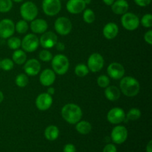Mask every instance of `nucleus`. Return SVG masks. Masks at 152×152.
I'll return each mask as SVG.
<instances>
[{"mask_svg": "<svg viewBox=\"0 0 152 152\" xmlns=\"http://www.w3.org/2000/svg\"><path fill=\"white\" fill-rule=\"evenodd\" d=\"M62 117L69 124H76L81 120L83 111L79 105L74 103H68L64 105L61 110Z\"/></svg>", "mask_w": 152, "mask_h": 152, "instance_id": "1", "label": "nucleus"}, {"mask_svg": "<svg viewBox=\"0 0 152 152\" xmlns=\"http://www.w3.org/2000/svg\"><path fill=\"white\" fill-rule=\"evenodd\" d=\"M120 91L126 96L133 97L139 94L140 90V83L132 77H123L120 83Z\"/></svg>", "mask_w": 152, "mask_h": 152, "instance_id": "2", "label": "nucleus"}, {"mask_svg": "<svg viewBox=\"0 0 152 152\" xmlns=\"http://www.w3.org/2000/svg\"><path fill=\"white\" fill-rule=\"evenodd\" d=\"M51 65L55 74L63 75L69 68V60L65 55L57 54L52 58Z\"/></svg>", "mask_w": 152, "mask_h": 152, "instance_id": "3", "label": "nucleus"}, {"mask_svg": "<svg viewBox=\"0 0 152 152\" xmlns=\"http://www.w3.org/2000/svg\"><path fill=\"white\" fill-rule=\"evenodd\" d=\"M20 15L24 20L31 22L38 15V7L32 1H25L20 7Z\"/></svg>", "mask_w": 152, "mask_h": 152, "instance_id": "4", "label": "nucleus"}, {"mask_svg": "<svg viewBox=\"0 0 152 152\" xmlns=\"http://www.w3.org/2000/svg\"><path fill=\"white\" fill-rule=\"evenodd\" d=\"M121 23L125 29L132 31L137 29L140 24V21L136 14L127 12L124 13L121 17Z\"/></svg>", "mask_w": 152, "mask_h": 152, "instance_id": "5", "label": "nucleus"}, {"mask_svg": "<svg viewBox=\"0 0 152 152\" xmlns=\"http://www.w3.org/2000/svg\"><path fill=\"white\" fill-rule=\"evenodd\" d=\"M39 45V39L38 37L35 34H27L22 40L21 46L25 52L31 53L38 48Z\"/></svg>", "mask_w": 152, "mask_h": 152, "instance_id": "6", "label": "nucleus"}, {"mask_svg": "<svg viewBox=\"0 0 152 152\" xmlns=\"http://www.w3.org/2000/svg\"><path fill=\"white\" fill-rule=\"evenodd\" d=\"M62 4L60 0H43L42 10L48 16H54L61 10Z\"/></svg>", "mask_w": 152, "mask_h": 152, "instance_id": "7", "label": "nucleus"}, {"mask_svg": "<svg viewBox=\"0 0 152 152\" xmlns=\"http://www.w3.org/2000/svg\"><path fill=\"white\" fill-rule=\"evenodd\" d=\"M54 28L57 34L61 36H67L72 30V23L67 17L61 16L55 21Z\"/></svg>", "mask_w": 152, "mask_h": 152, "instance_id": "8", "label": "nucleus"}, {"mask_svg": "<svg viewBox=\"0 0 152 152\" xmlns=\"http://www.w3.org/2000/svg\"><path fill=\"white\" fill-rule=\"evenodd\" d=\"M87 66L89 71L93 73L100 71L104 66V59L102 55L98 53H92L88 59Z\"/></svg>", "mask_w": 152, "mask_h": 152, "instance_id": "9", "label": "nucleus"}, {"mask_svg": "<svg viewBox=\"0 0 152 152\" xmlns=\"http://www.w3.org/2000/svg\"><path fill=\"white\" fill-rule=\"evenodd\" d=\"M15 24L10 19H4L0 21V37L8 39L14 34Z\"/></svg>", "mask_w": 152, "mask_h": 152, "instance_id": "10", "label": "nucleus"}, {"mask_svg": "<svg viewBox=\"0 0 152 152\" xmlns=\"http://www.w3.org/2000/svg\"><path fill=\"white\" fill-rule=\"evenodd\" d=\"M107 120L111 124H120L126 120V113L121 108H113L108 111L107 114Z\"/></svg>", "mask_w": 152, "mask_h": 152, "instance_id": "11", "label": "nucleus"}, {"mask_svg": "<svg viewBox=\"0 0 152 152\" xmlns=\"http://www.w3.org/2000/svg\"><path fill=\"white\" fill-rule=\"evenodd\" d=\"M111 137L114 143L123 144L128 138L127 129L123 126H115L111 132Z\"/></svg>", "mask_w": 152, "mask_h": 152, "instance_id": "12", "label": "nucleus"}, {"mask_svg": "<svg viewBox=\"0 0 152 152\" xmlns=\"http://www.w3.org/2000/svg\"><path fill=\"white\" fill-rule=\"evenodd\" d=\"M57 36L52 31L43 33L39 39V43L42 48L50 49L54 47L57 42Z\"/></svg>", "mask_w": 152, "mask_h": 152, "instance_id": "13", "label": "nucleus"}, {"mask_svg": "<svg viewBox=\"0 0 152 152\" xmlns=\"http://www.w3.org/2000/svg\"><path fill=\"white\" fill-rule=\"evenodd\" d=\"M53 104V98L48 93H42L36 99V106L39 111L49 109Z\"/></svg>", "mask_w": 152, "mask_h": 152, "instance_id": "14", "label": "nucleus"}, {"mask_svg": "<svg viewBox=\"0 0 152 152\" xmlns=\"http://www.w3.org/2000/svg\"><path fill=\"white\" fill-rule=\"evenodd\" d=\"M107 73L111 78L120 80L125 75V68L119 62H112L107 68Z\"/></svg>", "mask_w": 152, "mask_h": 152, "instance_id": "15", "label": "nucleus"}, {"mask_svg": "<svg viewBox=\"0 0 152 152\" xmlns=\"http://www.w3.org/2000/svg\"><path fill=\"white\" fill-rule=\"evenodd\" d=\"M24 71L25 74L28 76H37L41 71V65L40 62L36 59H28L25 62Z\"/></svg>", "mask_w": 152, "mask_h": 152, "instance_id": "16", "label": "nucleus"}, {"mask_svg": "<svg viewBox=\"0 0 152 152\" xmlns=\"http://www.w3.org/2000/svg\"><path fill=\"white\" fill-rule=\"evenodd\" d=\"M86 4L84 0H68L66 9L70 13L79 14L86 9Z\"/></svg>", "mask_w": 152, "mask_h": 152, "instance_id": "17", "label": "nucleus"}, {"mask_svg": "<svg viewBox=\"0 0 152 152\" xmlns=\"http://www.w3.org/2000/svg\"><path fill=\"white\" fill-rule=\"evenodd\" d=\"M56 80V74L51 69H45L39 75V82L42 86H50Z\"/></svg>", "mask_w": 152, "mask_h": 152, "instance_id": "18", "label": "nucleus"}, {"mask_svg": "<svg viewBox=\"0 0 152 152\" xmlns=\"http://www.w3.org/2000/svg\"><path fill=\"white\" fill-rule=\"evenodd\" d=\"M48 25L45 19H37L31 21V29L34 34H43L46 32Z\"/></svg>", "mask_w": 152, "mask_h": 152, "instance_id": "19", "label": "nucleus"}, {"mask_svg": "<svg viewBox=\"0 0 152 152\" xmlns=\"http://www.w3.org/2000/svg\"><path fill=\"white\" fill-rule=\"evenodd\" d=\"M119 33V28L117 24L109 22L106 24L102 30V34L107 39H113L117 36Z\"/></svg>", "mask_w": 152, "mask_h": 152, "instance_id": "20", "label": "nucleus"}, {"mask_svg": "<svg viewBox=\"0 0 152 152\" xmlns=\"http://www.w3.org/2000/svg\"><path fill=\"white\" fill-rule=\"evenodd\" d=\"M129 4L126 0H117L111 4V10L115 14L123 15L127 13Z\"/></svg>", "mask_w": 152, "mask_h": 152, "instance_id": "21", "label": "nucleus"}, {"mask_svg": "<svg viewBox=\"0 0 152 152\" xmlns=\"http://www.w3.org/2000/svg\"><path fill=\"white\" fill-rule=\"evenodd\" d=\"M121 91L115 86H108L105 89V96L109 101H117L120 99Z\"/></svg>", "mask_w": 152, "mask_h": 152, "instance_id": "22", "label": "nucleus"}, {"mask_svg": "<svg viewBox=\"0 0 152 152\" xmlns=\"http://www.w3.org/2000/svg\"><path fill=\"white\" fill-rule=\"evenodd\" d=\"M45 137L49 141H54L59 137V130L56 126H49L45 129L44 132Z\"/></svg>", "mask_w": 152, "mask_h": 152, "instance_id": "23", "label": "nucleus"}, {"mask_svg": "<svg viewBox=\"0 0 152 152\" xmlns=\"http://www.w3.org/2000/svg\"><path fill=\"white\" fill-rule=\"evenodd\" d=\"M92 126L89 122L86 120H80L76 123V130L81 134L86 135L91 132Z\"/></svg>", "mask_w": 152, "mask_h": 152, "instance_id": "24", "label": "nucleus"}, {"mask_svg": "<svg viewBox=\"0 0 152 152\" xmlns=\"http://www.w3.org/2000/svg\"><path fill=\"white\" fill-rule=\"evenodd\" d=\"M12 59H13V62L16 65H21L22 64H25V62L27 61L26 53L23 50H19V49L15 50L12 55Z\"/></svg>", "mask_w": 152, "mask_h": 152, "instance_id": "25", "label": "nucleus"}, {"mask_svg": "<svg viewBox=\"0 0 152 152\" xmlns=\"http://www.w3.org/2000/svg\"><path fill=\"white\" fill-rule=\"evenodd\" d=\"M75 74L79 77H86L87 74H88L89 69L86 65L83 63L78 64L77 66L75 67V70H74Z\"/></svg>", "mask_w": 152, "mask_h": 152, "instance_id": "26", "label": "nucleus"}, {"mask_svg": "<svg viewBox=\"0 0 152 152\" xmlns=\"http://www.w3.org/2000/svg\"><path fill=\"white\" fill-rule=\"evenodd\" d=\"M28 22L24 19L22 20H19L17 23L15 25V31H16V32L19 33L20 34H24L25 33H27V31H28Z\"/></svg>", "mask_w": 152, "mask_h": 152, "instance_id": "27", "label": "nucleus"}, {"mask_svg": "<svg viewBox=\"0 0 152 152\" xmlns=\"http://www.w3.org/2000/svg\"><path fill=\"white\" fill-rule=\"evenodd\" d=\"M83 20L88 24H91L95 20V13L91 9L87 8L83 10Z\"/></svg>", "mask_w": 152, "mask_h": 152, "instance_id": "28", "label": "nucleus"}, {"mask_svg": "<svg viewBox=\"0 0 152 152\" xmlns=\"http://www.w3.org/2000/svg\"><path fill=\"white\" fill-rule=\"evenodd\" d=\"M28 75L25 74H20L17 75L15 80V83L16 86L19 88H25L28 84Z\"/></svg>", "mask_w": 152, "mask_h": 152, "instance_id": "29", "label": "nucleus"}, {"mask_svg": "<svg viewBox=\"0 0 152 152\" xmlns=\"http://www.w3.org/2000/svg\"><path fill=\"white\" fill-rule=\"evenodd\" d=\"M141 111L138 108H133L129 111L127 114H126V118L129 120H137L140 118Z\"/></svg>", "mask_w": 152, "mask_h": 152, "instance_id": "30", "label": "nucleus"}, {"mask_svg": "<svg viewBox=\"0 0 152 152\" xmlns=\"http://www.w3.org/2000/svg\"><path fill=\"white\" fill-rule=\"evenodd\" d=\"M22 40L18 37H10L7 40V46L12 50H17L21 47Z\"/></svg>", "mask_w": 152, "mask_h": 152, "instance_id": "31", "label": "nucleus"}, {"mask_svg": "<svg viewBox=\"0 0 152 152\" xmlns=\"http://www.w3.org/2000/svg\"><path fill=\"white\" fill-rule=\"evenodd\" d=\"M13 7L12 0H0V13H7Z\"/></svg>", "mask_w": 152, "mask_h": 152, "instance_id": "32", "label": "nucleus"}, {"mask_svg": "<svg viewBox=\"0 0 152 152\" xmlns=\"http://www.w3.org/2000/svg\"><path fill=\"white\" fill-rule=\"evenodd\" d=\"M13 66H14V62H13V60L8 59V58H6V59H4L0 61V68L3 71H10V70L13 69Z\"/></svg>", "mask_w": 152, "mask_h": 152, "instance_id": "33", "label": "nucleus"}, {"mask_svg": "<svg viewBox=\"0 0 152 152\" xmlns=\"http://www.w3.org/2000/svg\"><path fill=\"white\" fill-rule=\"evenodd\" d=\"M96 83L97 85L100 88H105L108 87L110 84V79L108 76L105 75H101L96 80Z\"/></svg>", "mask_w": 152, "mask_h": 152, "instance_id": "34", "label": "nucleus"}, {"mask_svg": "<svg viewBox=\"0 0 152 152\" xmlns=\"http://www.w3.org/2000/svg\"><path fill=\"white\" fill-rule=\"evenodd\" d=\"M141 24L143 27L150 28L152 27V15L151 13H146L142 17L140 21Z\"/></svg>", "mask_w": 152, "mask_h": 152, "instance_id": "35", "label": "nucleus"}, {"mask_svg": "<svg viewBox=\"0 0 152 152\" xmlns=\"http://www.w3.org/2000/svg\"><path fill=\"white\" fill-rule=\"evenodd\" d=\"M39 58L42 62H49L53 58V55H52V53L49 50L45 49V50H41L39 52Z\"/></svg>", "mask_w": 152, "mask_h": 152, "instance_id": "36", "label": "nucleus"}, {"mask_svg": "<svg viewBox=\"0 0 152 152\" xmlns=\"http://www.w3.org/2000/svg\"><path fill=\"white\" fill-rule=\"evenodd\" d=\"M102 152H117V147L114 144H107L103 148Z\"/></svg>", "mask_w": 152, "mask_h": 152, "instance_id": "37", "label": "nucleus"}, {"mask_svg": "<svg viewBox=\"0 0 152 152\" xmlns=\"http://www.w3.org/2000/svg\"><path fill=\"white\" fill-rule=\"evenodd\" d=\"M144 40H145V42L148 43V45L152 44V31L149 30L148 31H147L146 33L144 35Z\"/></svg>", "mask_w": 152, "mask_h": 152, "instance_id": "38", "label": "nucleus"}, {"mask_svg": "<svg viewBox=\"0 0 152 152\" xmlns=\"http://www.w3.org/2000/svg\"><path fill=\"white\" fill-rule=\"evenodd\" d=\"M63 152H76L75 145L71 143H68L64 146Z\"/></svg>", "mask_w": 152, "mask_h": 152, "instance_id": "39", "label": "nucleus"}, {"mask_svg": "<svg viewBox=\"0 0 152 152\" xmlns=\"http://www.w3.org/2000/svg\"><path fill=\"white\" fill-rule=\"evenodd\" d=\"M134 1L140 7H146L148 4H150L151 0H134Z\"/></svg>", "mask_w": 152, "mask_h": 152, "instance_id": "40", "label": "nucleus"}, {"mask_svg": "<svg viewBox=\"0 0 152 152\" xmlns=\"http://www.w3.org/2000/svg\"><path fill=\"white\" fill-rule=\"evenodd\" d=\"M56 49H57L58 50H59V51H63L64 50H65V45L63 44V43H62V42H56Z\"/></svg>", "mask_w": 152, "mask_h": 152, "instance_id": "41", "label": "nucleus"}, {"mask_svg": "<svg viewBox=\"0 0 152 152\" xmlns=\"http://www.w3.org/2000/svg\"><path fill=\"white\" fill-rule=\"evenodd\" d=\"M146 152H152V141L150 140L146 145Z\"/></svg>", "mask_w": 152, "mask_h": 152, "instance_id": "42", "label": "nucleus"}, {"mask_svg": "<svg viewBox=\"0 0 152 152\" xmlns=\"http://www.w3.org/2000/svg\"><path fill=\"white\" fill-rule=\"evenodd\" d=\"M47 93L48 94L50 95H53L55 94V89L54 88H52V87H50L48 88V91H47Z\"/></svg>", "mask_w": 152, "mask_h": 152, "instance_id": "43", "label": "nucleus"}, {"mask_svg": "<svg viewBox=\"0 0 152 152\" xmlns=\"http://www.w3.org/2000/svg\"><path fill=\"white\" fill-rule=\"evenodd\" d=\"M114 1L115 0H102V1L108 6H111V4L114 2Z\"/></svg>", "mask_w": 152, "mask_h": 152, "instance_id": "44", "label": "nucleus"}, {"mask_svg": "<svg viewBox=\"0 0 152 152\" xmlns=\"http://www.w3.org/2000/svg\"><path fill=\"white\" fill-rule=\"evenodd\" d=\"M3 100H4V94H3L2 92L0 91V103H1Z\"/></svg>", "mask_w": 152, "mask_h": 152, "instance_id": "45", "label": "nucleus"}, {"mask_svg": "<svg viewBox=\"0 0 152 152\" xmlns=\"http://www.w3.org/2000/svg\"><path fill=\"white\" fill-rule=\"evenodd\" d=\"M84 1L86 4H89L91 3V0H84Z\"/></svg>", "mask_w": 152, "mask_h": 152, "instance_id": "46", "label": "nucleus"}, {"mask_svg": "<svg viewBox=\"0 0 152 152\" xmlns=\"http://www.w3.org/2000/svg\"><path fill=\"white\" fill-rule=\"evenodd\" d=\"M12 1H15V2H21V1H22L23 0H12Z\"/></svg>", "mask_w": 152, "mask_h": 152, "instance_id": "47", "label": "nucleus"}, {"mask_svg": "<svg viewBox=\"0 0 152 152\" xmlns=\"http://www.w3.org/2000/svg\"><path fill=\"white\" fill-rule=\"evenodd\" d=\"M0 61H1V60H0Z\"/></svg>", "mask_w": 152, "mask_h": 152, "instance_id": "48", "label": "nucleus"}]
</instances>
